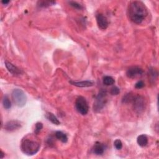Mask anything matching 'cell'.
<instances>
[{
  "instance_id": "cell-1",
  "label": "cell",
  "mask_w": 159,
  "mask_h": 159,
  "mask_svg": "<svg viewBox=\"0 0 159 159\" xmlns=\"http://www.w3.org/2000/svg\"><path fill=\"white\" fill-rule=\"evenodd\" d=\"M149 12L145 4L140 1H131L128 6L129 19L135 24H141L148 16Z\"/></svg>"
},
{
  "instance_id": "cell-2",
  "label": "cell",
  "mask_w": 159,
  "mask_h": 159,
  "mask_svg": "<svg viewBox=\"0 0 159 159\" xmlns=\"http://www.w3.org/2000/svg\"><path fill=\"white\" fill-rule=\"evenodd\" d=\"M26 136L21 140V149L22 152L27 155H34L37 154L41 147V144L33 139V136Z\"/></svg>"
},
{
  "instance_id": "cell-3",
  "label": "cell",
  "mask_w": 159,
  "mask_h": 159,
  "mask_svg": "<svg viewBox=\"0 0 159 159\" xmlns=\"http://www.w3.org/2000/svg\"><path fill=\"white\" fill-rule=\"evenodd\" d=\"M107 102V93L106 90H101L94 100L93 110L94 112H99L105 107Z\"/></svg>"
},
{
  "instance_id": "cell-4",
  "label": "cell",
  "mask_w": 159,
  "mask_h": 159,
  "mask_svg": "<svg viewBox=\"0 0 159 159\" xmlns=\"http://www.w3.org/2000/svg\"><path fill=\"white\" fill-rule=\"evenodd\" d=\"M12 97L14 103L19 107L25 106L26 101L27 97L22 90L15 89L12 92Z\"/></svg>"
},
{
  "instance_id": "cell-5",
  "label": "cell",
  "mask_w": 159,
  "mask_h": 159,
  "mask_svg": "<svg viewBox=\"0 0 159 159\" xmlns=\"http://www.w3.org/2000/svg\"><path fill=\"white\" fill-rule=\"evenodd\" d=\"M75 108L78 112L82 115L87 114L89 106L86 99L83 97H78L75 101Z\"/></svg>"
},
{
  "instance_id": "cell-6",
  "label": "cell",
  "mask_w": 159,
  "mask_h": 159,
  "mask_svg": "<svg viewBox=\"0 0 159 159\" xmlns=\"http://www.w3.org/2000/svg\"><path fill=\"white\" fill-rule=\"evenodd\" d=\"M132 103H133L134 109L137 113H140L144 110L145 100L143 97L140 96V95L134 96Z\"/></svg>"
},
{
  "instance_id": "cell-7",
  "label": "cell",
  "mask_w": 159,
  "mask_h": 159,
  "mask_svg": "<svg viewBox=\"0 0 159 159\" xmlns=\"http://www.w3.org/2000/svg\"><path fill=\"white\" fill-rule=\"evenodd\" d=\"M144 73V70L141 68L134 66L130 67L126 71V75L129 78H134L140 76Z\"/></svg>"
},
{
  "instance_id": "cell-8",
  "label": "cell",
  "mask_w": 159,
  "mask_h": 159,
  "mask_svg": "<svg viewBox=\"0 0 159 159\" xmlns=\"http://www.w3.org/2000/svg\"><path fill=\"white\" fill-rule=\"evenodd\" d=\"M97 22L98 26L100 29L102 30H105L108 28L109 25V22L106 16H105L103 14L99 13L96 16Z\"/></svg>"
},
{
  "instance_id": "cell-9",
  "label": "cell",
  "mask_w": 159,
  "mask_h": 159,
  "mask_svg": "<svg viewBox=\"0 0 159 159\" xmlns=\"http://www.w3.org/2000/svg\"><path fill=\"white\" fill-rule=\"evenodd\" d=\"M21 128V124L18 121H10L4 124V129L9 132L16 131Z\"/></svg>"
},
{
  "instance_id": "cell-10",
  "label": "cell",
  "mask_w": 159,
  "mask_h": 159,
  "mask_svg": "<svg viewBox=\"0 0 159 159\" xmlns=\"http://www.w3.org/2000/svg\"><path fill=\"white\" fill-rule=\"evenodd\" d=\"M106 149V146L101 142H97L93 148V152L98 155H101L104 154Z\"/></svg>"
},
{
  "instance_id": "cell-11",
  "label": "cell",
  "mask_w": 159,
  "mask_h": 159,
  "mask_svg": "<svg viewBox=\"0 0 159 159\" xmlns=\"http://www.w3.org/2000/svg\"><path fill=\"white\" fill-rule=\"evenodd\" d=\"M5 65L6 68L10 72L14 75H19L22 74L21 70H20L17 67H16L13 64H12L11 63L6 61L5 62Z\"/></svg>"
},
{
  "instance_id": "cell-12",
  "label": "cell",
  "mask_w": 159,
  "mask_h": 159,
  "mask_svg": "<svg viewBox=\"0 0 159 159\" xmlns=\"http://www.w3.org/2000/svg\"><path fill=\"white\" fill-rule=\"evenodd\" d=\"M70 83L75 86L80 87V88H84V87H90L94 85V82L90 80H86V81H82V82H74L70 81Z\"/></svg>"
},
{
  "instance_id": "cell-13",
  "label": "cell",
  "mask_w": 159,
  "mask_h": 159,
  "mask_svg": "<svg viewBox=\"0 0 159 159\" xmlns=\"http://www.w3.org/2000/svg\"><path fill=\"white\" fill-rule=\"evenodd\" d=\"M137 142L139 146L142 147H146L148 144V138L144 134L140 135L137 139Z\"/></svg>"
},
{
  "instance_id": "cell-14",
  "label": "cell",
  "mask_w": 159,
  "mask_h": 159,
  "mask_svg": "<svg viewBox=\"0 0 159 159\" xmlns=\"http://www.w3.org/2000/svg\"><path fill=\"white\" fill-rule=\"evenodd\" d=\"M45 117L48 119L49 121H51L52 123L55 125H59L60 124V121L57 117L55 116L53 113H50V112H47L45 114Z\"/></svg>"
},
{
  "instance_id": "cell-15",
  "label": "cell",
  "mask_w": 159,
  "mask_h": 159,
  "mask_svg": "<svg viewBox=\"0 0 159 159\" xmlns=\"http://www.w3.org/2000/svg\"><path fill=\"white\" fill-rule=\"evenodd\" d=\"M55 137L63 143H66L68 141V137L67 135L61 131H57L55 134Z\"/></svg>"
},
{
  "instance_id": "cell-16",
  "label": "cell",
  "mask_w": 159,
  "mask_h": 159,
  "mask_svg": "<svg viewBox=\"0 0 159 159\" xmlns=\"http://www.w3.org/2000/svg\"><path fill=\"white\" fill-rule=\"evenodd\" d=\"M55 4V1H39L37 2V5L40 7H47Z\"/></svg>"
},
{
  "instance_id": "cell-17",
  "label": "cell",
  "mask_w": 159,
  "mask_h": 159,
  "mask_svg": "<svg viewBox=\"0 0 159 159\" xmlns=\"http://www.w3.org/2000/svg\"><path fill=\"white\" fill-rule=\"evenodd\" d=\"M114 83L115 81L113 77H111L110 76H105L104 78H103V84L106 86L112 85Z\"/></svg>"
},
{
  "instance_id": "cell-18",
  "label": "cell",
  "mask_w": 159,
  "mask_h": 159,
  "mask_svg": "<svg viewBox=\"0 0 159 159\" xmlns=\"http://www.w3.org/2000/svg\"><path fill=\"white\" fill-rule=\"evenodd\" d=\"M3 105L6 109H9L11 107V103L7 96H4L3 100Z\"/></svg>"
},
{
  "instance_id": "cell-19",
  "label": "cell",
  "mask_w": 159,
  "mask_h": 159,
  "mask_svg": "<svg viewBox=\"0 0 159 159\" xmlns=\"http://www.w3.org/2000/svg\"><path fill=\"white\" fill-rule=\"evenodd\" d=\"M134 97L132 94H131V93L129 94H127L126 95L123 97V102L125 103H132Z\"/></svg>"
},
{
  "instance_id": "cell-20",
  "label": "cell",
  "mask_w": 159,
  "mask_h": 159,
  "mask_svg": "<svg viewBox=\"0 0 159 159\" xmlns=\"http://www.w3.org/2000/svg\"><path fill=\"white\" fill-rule=\"evenodd\" d=\"M68 3L71 7H73L74 8H75V9L81 10H82L83 8L82 4H80V3L76 2V1H68Z\"/></svg>"
},
{
  "instance_id": "cell-21",
  "label": "cell",
  "mask_w": 159,
  "mask_h": 159,
  "mask_svg": "<svg viewBox=\"0 0 159 159\" xmlns=\"http://www.w3.org/2000/svg\"><path fill=\"white\" fill-rule=\"evenodd\" d=\"M43 128V124L42 123H37L35 126V130H34V133L36 135H38L40 132L42 131Z\"/></svg>"
},
{
  "instance_id": "cell-22",
  "label": "cell",
  "mask_w": 159,
  "mask_h": 159,
  "mask_svg": "<svg viewBox=\"0 0 159 159\" xmlns=\"http://www.w3.org/2000/svg\"><path fill=\"white\" fill-rule=\"evenodd\" d=\"M114 146L117 150H121L123 148V143L121 140L116 139L114 142Z\"/></svg>"
},
{
  "instance_id": "cell-23",
  "label": "cell",
  "mask_w": 159,
  "mask_h": 159,
  "mask_svg": "<svg viewBox=\"0 0 159 159\" xmlns=\"http://www.w3.org/2000/svg\"><path fill=\"white\" fill-rule=\"evenodd\" d=\"M110 93L112 95H117L119 93H120V90H119V88H117V86H114L111 89Z\"/></svg>"
},
{
  "instance_id": "cell-24",
  "label": "cell",
  "mask_w": 159,
  "mask_h": 159,
  "mask_svg": "<svg viewBox=\"0 0 159 159\" xmlns=\"http://www.w3.org/2000/svg\"><path fill=\"white\" fill-rule=\"evenodd\" d=\"M144 86H145V84L142 81H139L138 82L136 83V85H135V87H136V88L137 89H140L143 88Z\"/></svg>"
},
{
  "instance_id": "cell-25",
  "label": "cell",
  "mask_w": 159,
  "mask_h": 159,
  "mask_svg": "<svg viewBox=\"0 0 159 159\" xmlns=\"http://www.w3.org/2000/svg\"><path fill=\"white\" fill-rule=\"evenodd\" d=\"M1 3H2L3 4L6 5V4H8V3H10V1H4V0H3V1H1Z\"/></svg>"
},
{
  "instance_id": "cell-26",
  "label": "cell",
  "mask_w": 159,
  "mask_h": 159,
  "mask_svg": "<svg viewBox=\"0 0 159 159\" xmlns=\"http://www.w3.org/2000/svg\"><path fill=\"white\" fill-rule=\"evenodd\" d=\"M1 158H4V152H3L2 150L1 151Z\"/></svg>"
}]
</instances>
